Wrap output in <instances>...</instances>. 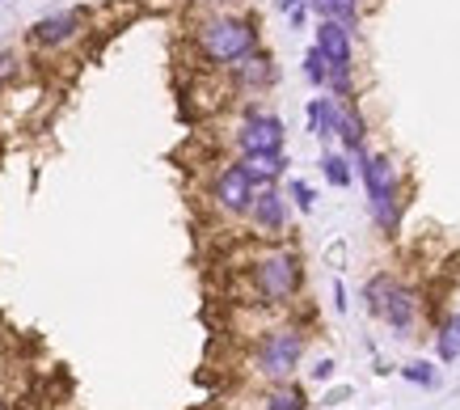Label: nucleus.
I'll return each mask as SVG.
<instances>
[{
  "mask_svg": "<svg viewBox=\"0 0 460 410\" xmlns=\"http://www.w3.org/2000/svg\"><path fill=\"white\" fill-rule=\"evenodd\" d=\"M195 39H199V51L211 64H237L241 56H250L253 47H258V26H253L250 17L220 13V17H208L195 30Z\"/></svg>",
  "mask_w": 460,
  "mask_h": 410,
  "instance_id": "obj_1",
  "label": "nucleus"
},
{
  "mask_svg": "<svg viewBox=\"0 0 460 410\" xmlns=\"http://www.w3.org/2000/svg\"><path fill=\"white\" fill-rule=\"evenodd\" d=\"M359 174L367 186V203H372V220L380 233L397 228V170L385 153L376 156H359Z\"/></svg>",
  "mask_w": 460,
  "mask_h": 410,
  "instance_id": "obj_2",
  "label": "nucleus"
},
{
  "mask_svg": "<svg viewBox=\"0 0 460 410\" xmlns=\"http://www.w3.org/2000/svg\"><path fill=\"white\" fill-rule=\"evenodd\" d=\"M305 355V334L296 325H279V330H266L258 339V352H253V364L266 381H292L296 364Z\"/></svg>",
  "mask_w": 460,
  "mask_h": 410,
  "instance_id": "obj_3",
  "label": "nucleus"
},
{
  "mask_svg": "<svg viewBox=\"0 0 460 410\" xmlns=\"http://www.w3.org/2000/svg\"><path fill=\"white\" fill-rule=\"evenodd\" d=\"M253 292L266 305H283L300 292V258L288 250H270L253 263Z\"/></svg>",
  "mask_w": 460,
  "mask_h": 410,
  "instance_id": "obj_4",
  "label": "nucleus"
},
{
  "mask_svg": "<svg viewBox=\"0 0 460 410\" xmlns=\"http://www.w3.org/2000/svg\"><path fill=\"white\" fill-rule=\"evenodd\" d=\"M283 140H288V128H283L279 114H266V111H250L245 123L237 131V144H241V156H253V153H283Z\"/></svg>",
  "mask_w": 460,
  "mask_h": 410,
  "instance_id": "obj_5",
  "label": "nucleus"
},
{
  "mask_svg": "<svg viewBox=\"0 0 460 410\" xmlns=\"http://www.w3.org/2000/svg\"><path fill=\"white\" fill-rule=\"evenodd\" d=\"M253 178L245 170H241V161L237 165H224L220 174H216V186H211V195H216V203H220L224 212H233V216H245L250 212V203H253Z\"/></svg>",
  "mask_w": 460,
  "mask_h": 410,
  "instance_id": "obj_6",
  "label": "nucleus"
},
{
  "mask_svg": "<svg viewBox=\"0 0 460 410\" xmlns=\"http://www.w3.org/2000/svg\"><path fill=\"white\" fill-rule=\"evenodd\" d=\"M84 26L81 9H59V13H47L30 26V43L34 47H64L68 39H76Z\"/></svg>",
  "mask_w": 460,
  "mask_h": 410,
  "instance_id": "obj_7",
  "label": "nucleus"
},
{
  "mask_svg": "<svg viewBox=\"0 0 460 410\" xmlns=\"http://www.w3.org/2000/svg\"><path fill=\"white\" fill-rule=\"evenodd\" d=\"M228 68H233V81H237L241 89H253V94H262V89H270L279 81L275 59L266 56V51H258V47H253L250 56H241L237 64H228Z\"/></svg>",
  "mask_w": 460,
  "mask_h": 410,
  "instance_id": "obj_8",
  "label": "nucleus"
},
{
  "mask_svg": "<svg viewBox=\"0 0 460 410\" xmlns=\"http://www.w3.org/2000/svg\"><path fill=\"white\" fill-rule=\"evenodd\" d=\"M245 216H253V225L262 228V233H283V225H288V203H283V195L275 191V183L253 191V203Z\"/></svg>",
  "mask_w": 460,
  "mask_h": 410,
  "instance_id": "obj_9",
  "label": "nucleus"
},
{
  "mask_svg": "<svg viewBox=\"0 0 460 410\" xmlns=\"http://www.w3.org/2000/svg\"><path fill=\"white\" fill-rule=\"evenodd\" d=\"M317 51L330 64H350V26L342 22H330V17H321L317 26Z\"/></svg>",
  "mask_w": 460,
  "mask_h": 410,
  "instance_id": "obj_10",
  "label": "nucleus"
},
{
  "mask_svg": "<svg viewBox=\"0 0 460 410\" xmlns=\"http://www.w3.org/2000/svg\"><path fill=\"white\" fill-rule=\"evenodd\" d=\"M414 309H419V300H414V292H410V288H397V283H393L389 288V297H385V305H380V317H385V322L393 325V330H410V325H414Z\"/></svg>",
  "mask_w": 460,
  "mask_h": 410,
  "instance_id": "obj_11",
  "label": "nucleus"
},
{
  "mask_svg": "<svg viewBox=\"0 0 460 410\" xmlns=\"http://www.w3.org/2000/svg\"><path fill=\"white\" fill-rule=\"evenodd\" d=\"M241 170L253 178V186H270V183H279V178H283V170H288V156H283V153L241 156Z\"/></svg>",
  "mask_w": 460,
  "mask_h": 410,
  "instance_id": "obj_12",
  "label": "nucleus"
},
{
  "mask_svg": "<svg viewBox=\"0 0 460 410\" xmlns=\"http://www.w3.org/2000/svg\"><path fill=\"white\" fill-rule=\"evenodd\" d=\"M334 123H338V102L334 98H313L308 102V131L330 140L334 136Z\"/></svg>",
  "mask_w": 460,
  "mask_h": 410,
  "instance_id": "obj_13",
  "label": "nucleus"
},
{
  "mask_svg": "<svg viewBox=\"0 0 460 410\" xmlns=\"http://www.w3.org/2000/svg\"><path fill=\"white\" fill-rule=\"evenodd\" d=\"M317 17H330V22H342V26H355L359 22V0H308Z\"/></svg>",
  "mask_w": 460,
  "mask_h": 410,
  "instance_id": "obj_14",
  "label": "nucleus"
},
{
  "mask_svg": "<svg viewBox=\"0 0 460 410\" xmlns=\"http://www.w3.org/2000/svg\"><path fill=\"white\" fill-rule=\"evenodd\" d=\"M334 136H342V144H347L350 153H363V119L355 111H342V106H338Z\"/></svg>",
  "mask_w": 460,
  "mask_h": 410,
  "instance_id": "obj_15",
  "label": "nucleus"
},
{
  "mask_svg": "<svg viewBox=\"0 0 460 410\" xmlns=\"http://www.w3.org/2000/svg\"><path fill=\"white\" fill-rule=\"evenodd\" d=\"M266 410H305V394L288 381H275V389L266 394Z\"/></svg>",
  "mask_w": 460,
  "mask_h": 410,
  "instance_id": "obj_16",
  "label": "nucleus"
},
{
  "mask_svg": "<svg viewBox=\"0 0 460 410\" xmlns=\"http://www.w3.org/2000/svg\"><path fill=\"white\" fill-rule=\"evenodd\" d=\"M439 360H444V364H456L460 360V313L447 317L444 330H439Z\"/></svg>",
  "mask_w": 460,
  "mask_h": 410,
  "instance_id": "obj_17",
  "label": "nucleus"
},
{
  "mask_svg": "<svg viewBox=\"0 0 460 410\" xmlns=\"http://www.w3.org/2000/svg\"><path fill=\"white\" fill-rule=\"evenodd\" d=\"M330 68H334V64H330V59L321 56L317 47H313V51H308V56H305V76H308V81H313V85H317V89H325V85H330Z\"/></svg>",
  "mask_w": 460,
  "mask_h": 410,
  "instance_id": "obj_18",
  "label": "nucleus"
},
{
  "mask_svg": "<svg viewBox=\"0 0 460 410\" xmlns=\"http://www.w3.org/2000/svg\"><path fill=\"white\" fill-rule=\"evenodd\" d=\"M321 170H325V178H330L334 186H350V165H347V156L325 153V156H321Z\"/></svg>",
  "mask_w": 460,
  "mask_h": 410,
  "instance_id": "obj_19",
  "label": "nucleus"
},
{
  "mask_svg": "<svg viewBox=\"0 0 460 410\" xmlns=\"http://www.w3.org/2000/svg\"><path fill=\"white\" fill-rule=\"evenodd\" d=\"M402 377H405V381H414V385H427V389H431V385H439V372H435L427 360H414V364H405Z\"/></svg>",
  "mask_w": 460,
  "mask_h": 410,
  "instance_id": "obj_20",
  "label": "nucleus"
},
{
  "mask_svg": "<svg viewBox=\"0 0 460 410\" xmlns=\"http://www.w3.org/2000/svg\"><path fill=\"white\" fill-rule=\"evenodd\" d=\"M288 191H292V199H296V208H300V212H313V203H317V191H313V186H308V183H292Z\"/></svg>",
  "mask_w": 460,
  "mask_h": 410,
  "instance_id": "obj_21",
  "label": "nucleus"
},
{
  "mask_svg": "<svg viewBox=\"0 0 460 410\" xmlns=\"http://www.w3.org/2000/svg\"><path fill=\"white\" fill-rule=\"evenodd\" d=\"M334 377V360H317V368H313V381H330Z\"/></svg>",
  "mask_w": 460,
  "mask_h": 410,
  "instance_id": "obj_22",
  "label": "nucleus"
},
{
  "mask_svg": "<svg viewBox=\"0 0 460 410\" xmlns=\"http://www.w3.org/2000/svg\"><path fill=\"white\" fill-rule=\"evenodd\" d=\"M13 68H17V56L13 51H0V81H4V76H13Z\"/></svg>",
  "mask_w": 460,
  "mask_h": 410,
  "instance_id": "obj_23",
  "label": "nucleus"
},
{
  "mask_svg": "<svg viewBox=\"0 0 460 410\" xmlns=\"http://www.w3.org/2000/svg\"><path fill=\"white\" fill-rule=\"evenodd\" d=\"M334 305L338 309H347V288H342V283H334Z\"/></svg>",
  "mask_w": 460,
  "mask_h": 410,
  "instance_id": "obj_24",
  "label": "nucleus"
}]
</instances>
